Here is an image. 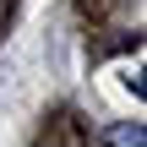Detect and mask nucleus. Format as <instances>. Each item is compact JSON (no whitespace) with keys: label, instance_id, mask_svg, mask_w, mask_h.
Wrapping results in <instances>:
<instances>
[{"label":"nucleus","instance_id":"obj_1","mask_svg":"<svg viewBox=\"0 0 147 147\" xmlns=\"http://www.w3.org/2000/svg\"><path fill=\"white\" fill-rule=\"evenodd\" d=\"M104 147H147L142 120H115V125H104Z\"/></svg>","mask_w":147,"mask_h":147}]
</instances>
